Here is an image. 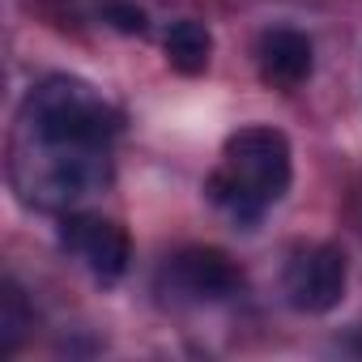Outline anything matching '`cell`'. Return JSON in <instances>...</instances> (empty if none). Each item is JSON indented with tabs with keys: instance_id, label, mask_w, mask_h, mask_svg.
Here are the masks:
<instances>
[{
	"instance_id": "9c48e42d",
	"label": "cell",
	"mask_w": 362,
	"mask_h": 362,
	"mask_svg": "<svg viewBox=\"0 0 362 362\" xmlns=\"http://www.w3.org/2000/svg\"><path fill=\"white\" fill-rule=\"evenodd\" d=\"M30 328H35V311L18 290V281L5 277V286H0V354H13Z\"/></svg>"
},
{
	"instance_id": "3957f363",
	"label": "cell",
	"mask_w": 362,
	"mask_h": 362,
	"mask_svg": "<svg viewBox=\"0 0 362 362\" xmlns=\"http://www.w3.org/2000/svg\"><path fill=\"white\" fill-rule=\"evenodd\" d=\"M9 179L26 205L60 214L107 188L111 149H60V145H35L13 136Z\"/></svg>"
},
{
	"instance_id": "8fae6325",
	"label": "cell",
	"mask_w": 362,
	"mask_h": 362,
	"mask_svg": "<svg viewBox=\"0 0 362 362\" xmlns=\"http://www.w3.org/2000/svg\"><path fill=\"white\" fill-rule=\"evenodd\" d=\"M354 349H358V354H362V328H358V337H354Z\"/></svg>"
},
{
	"instance_id": "52a82bcc",
	"label": "cell",
	"mask_w": 362,
	"mask_h": 362,
	"mask_svg": "<svg viewBox=\"0 0 362 362\" xmlns=\"http://www.w3.org/2000/svg\"><path fill=\"white\" fill-rule=\"evenodd\" d=\"M315 69V47L303 30L294 26H273L256 39V73L269 90H298Z\"/></svg>"
},
{
	"instance_id": "7a4b0ae2",
	"label": "cell",
	"mask_w": 362,
	"mask_h": 362,
	"mask_svg": "<svg viewBox=\"0 0 362 362\" xmlns=\"http://www.w3.org/2000/svg\"><path fill=\"white\" fill-rule=\"evenodd\" d=\"M119 128L124 115L103 98V90H94L81 77L52 73L26 90L13 136L60 149H111Z\"/></svg>"
},
{
	"instance_id": "6da1fadb",
	"label": "cell",
	"mask_w": 362,
	"mask_h": 362,
	"mask_svg": "<svg viewBox=\"0 0 362 362\" xmlns=\"http://www.w3.org/2000/svg\"><path fill=\"white\" fill-rule=\"evenodd\" d=\"M290 179H294V149H290L286 132H277L269 124H247L226 136L222 162L209 175L205 192L235 222L252 226V222H260L264 209H273L290 192Z\"/></svg>"
},
{
	"instance_id": "5b68a950",
	"label": "cell",
	"mask_w": 362,
	"mask_h": 362,
	"mask_svg": "<svg viewBox=\"0 0 362 362\" xmlns=\"http://www.w3.org/2000/svg\"><path fill=\"white\" fill-rule=\"evenodd\" d=\"M166 286L175 298H188V303H222L235 298L243 290V273L239 264L218 252V247H184L175 252L162 269Z\"/></svg>"
},
{
	"instance_id": "ba28073f",
	"label": "cell",
	"mask_w": 362,
	"mask_h": 362,
	"mask_svg": "<svg viewBox=\"0 0 362 362\" xmlns=\"http://www.w3.org/2000/svg\"><path fill=\"white\" fill-rule=\"evenodd\" d=\"M162 52H166V64L184 77H201L214 60V35L209 26L192 22V18H179L166 26V39H162Z\"/></svg>"
},
{
	"instance_id": "30bf717a",
	"label": "cell",
	"mask_w": 362,
	"mask_h": 362,
	"mask_svg": "<svg viewBox=\"0 0 362 362\" xmlns=\"http://www.w3.org/2000/svg\"><path fill=\"white\" fill-rule=\"evenodd\" d=\"M107 22L115 26V30H124V35H145L149 30V18H145V9H136V5H107Z\"/></svg>"
},
{
	"instance_id": "277c9868",
	"label": "cell",
	"mask_w": 362,
	"mask_h": 362,
	"mask_svg": "<svg viewBox=\"0 0 362 362\" xmlns=\"http://www.w3.org/2000/svg\"><path fill=\"white\" fill-rule=\"evenodd\" d=\"M349 286V260L337 243H307L286 260L281 294L303 315H324L345 298Z\"/></svg>"
},
{
	"instance_id": "8992f818",
	"label": "cell",
	"mask_w": 362,
	"mask_h": 362,
	"mask_svg": "<svg viewBox=\"0 0 362 362\" xmlns=\"http://www.w3.org/2000/svg\"><path fill=\"white\" fill-rule=\"evenodd\" d=\"M60 243L98 277V281H119L128 273V260H132V243H128V230L111 218H98V214H69L60 222Z\"/></svg>"
}]
</instances>
